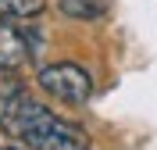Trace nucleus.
Segmentation results:
<instances>
[{
  "label": "nucleus",
  "instance_id": "nucleus-1",
  "mask_svg": "<svg viewBox=\"0 0 157 150\" xmlns=\"http://www.w3.org/2000/svg\"><path fill=\"white\" fill-rule=\"evenodd\" d=\"M0 129L29 150H89L86 129L57 118L50 107L32 100L21 86L0 90Z\"/></svg>",
  "mask_w": 157,
  "mask_h": 150
},
{
  "label": "nucleus",
  "instance_id": "nucleus-2",
  "mask_svg": "<svg viewBox=\"0 0 157 150\" xmlns=\"http://www.w3.org/2000/svg\"><path fill=\"white\" fill-rule=\"evenodd\" d=\"M39 86L50 93V97L64 100V104H82L89 100L93 93V79H89V71L75 61H61V64H47V68H39Z\"/></svg>",
  "mask_w": 157,
  "mask_h": 150
},
{
  "label": "nucleus",
  "instance_id": "nucleus-3",
  "mask_svg": "<svg viewBox=\"0 0 157 150\" xmlns=\"http://www.w3.org/2000/svg\"><path fill=\"white\" fill-rule=\"evenodd\" d=\"M32 54H36V50H32L25 29H21L14 18H4V14H0V71L25 68L32 61Z\"/></svg>",
  "mask_w": 157,
  "mask_h": 150
},
{
  "label": "nucleus",
  "instance_id": "nucleus-4",
  "mask_svg": "<svg viewBox=\"0 0 157 150\" xmlns=\"http://www.w3.org/2000/svg\"><path fill=\"white\" fill-rule=\"evenodd\" d=\"M61 14L78 18V21L104 18V0H61Z\"/></svg>",
  "mask_w": 157,
  "mask_h": 150
},
{
  "label": "nucleus",
  "instance_id": "nucleus-5",
  "mask_svg": "<svg viewBox=\"0 0 157 150\" xmlns=\"http://www.w3.org/2000/svg\"><path fill=\"white\" fill-rule=\"evenodd\" d=\"M0 14L14 21H29L43 14V0H0Z\"/></svg>",
  "mask_w": 157,
  "mask_h": 150
},
{
  "label": "nucleus",
  "instance_id": "nucleus-6",
  "mask_svg": "<svg viewBox=\"0 0 157 150\" xmlns=\"http://www.w3.org/2000/svg\"><path fill=\"white\" fill-rule=\"evenodd\" d=\"M0 150H18V147H0Z\"/></svg>",
  "mask_w": 157,
  "mask_h": 150
}]
</instances>
